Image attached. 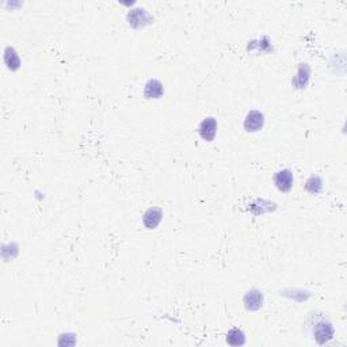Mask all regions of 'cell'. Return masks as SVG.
Here are the masks:
<instances>
[{"instance_id":"cell-2","label":"cell","mask_w":347,"mask_h":347,"mask_svg":"<svg viewBox=\"0 0 347 347\" xmlns=\"http://www.w3.org/2000/svg\"><path fill=\"white\" fill-rule=\"evenodd\" d=\"M274 182L281 191H289L293 186V174L289 170H282L274 177Z\"/></svg>"},{"instance_id":"cell-1","label":"cell","mask_w":347,"mask_h":347,"mask_svg":"<svg viewBox=\"0 0 347 347\" xmlns=\"http://www.w3.org/2000/svg\"><path fill=\"white\" fill-rule=\"evenodd\" d=\"M313 335L315 339L319 342L328 340L332 335V327L331 323L327 321L324 317H317L316 320L313 321Z\"/></svg>"},{"instance_id":"cell-3","label":"cell","mask_w":347,"mask_h":347,"mask_svg":"<svg viewBox=\"0 0 347 347\" xmlns=\"http://www.w3.org/2000/svg\"><path fill=\"white\" fill-rule=\"evenodd\" d=\"M263 125V116L259 112H251L244 122V126L248 132H256Z\"/></svg>"}]
</instances>
